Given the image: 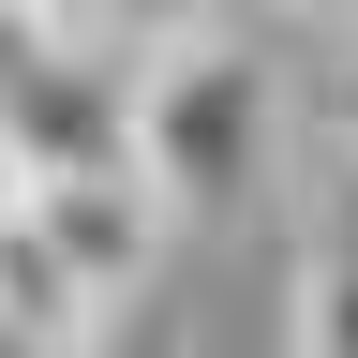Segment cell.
<instances>
[{
    "label": "cell",
    "mask_w": 358,
    "mask_h": 358,
    "mask_svg": "<svg viewBox=\"0 0 358 358\" xmlns=\"http://www.w3.org/2000/svg\"><path fill=\"white\" fill-rule=\"evenodd\" d=\"M268 15H299V30H358V0H268Z\"/></svg>",
    "instance_id": "cell-8"
},
{
    "label": "cell",
    "mask_w": 358,
    "mask_h": 358,
    "mask_svg": "<svg viewBox=\"0 0 358 358\" xmlns=\"http://www.w3.org/2000/svg\"><path fill=\"white\" fill-rule=\"evenodd\" d=\"M0 164L15 194H60V179H134V60H90V45H45V75L0 120Z\"/></svg>",
    "instance_id": "cell-2"
},
{
    "label": "cell",
    "mask_w": 358,
    "mask_h": 358,
    "mask_svg": "<svg viewBox=\"0 0 358 358\" xmlns=\"http://www.w3.org/2000/svg\"><path fill=\"white\" fill-rule=\"evenodd\" d=\"M284 358H358V164H313L299 209V329Z\"/></svg>",
    "instance_id": "cell-4"
},
{
    "label": "cell",
    "mask_w": 358,
    "mask_h": 358,
    "mask_svg": "<svg viewBox=\"0 0 358 358\" xmlns=\"http://www.w3.org/2000/svg\"><path fill=\"white\" fill-rule=\"evenodd\" d=\"M15 209H30V239L75 268L90 313H120V299L164 268V239H179V224L150 209V179H60V194H15Z\"/></svg>",
    "instance_id": "cell-3"
},
{
    "label": "cell",
    "mask_w": 358,
    "mask_h": 358,
    "mask_svg": "<svg viewBox=\"0 0 358 358\" xmlns=\"http://www.w3.org/2000/svg\"><path fill=\"white\" fill-rule=\"evenodd\" d=\"M30 75H45V15H30V0H0V120H15Z\"/></svg>",
    "instance_id": "cell-7"
},
{
    "label": "cell",
    "mask_w": 358,
    "mask_h": 358,
    "mask_svg": "<svg viewBox=\"0 0 358 358\" xmlns=\"http://www.w3.org/2000/svg\"><path fill=\"white\" fill-rule=\"evenodd\" d=\"M268 134H284V60H268L239 15L194 30V45H164V60H134V179H150L164 224L254 209Z\"/></svg>",
    "instance_id": "cell-1"
},
{
    "label": "cell",
    "mask_w": 358,
    "mask_h": 358,
    "mask_svg": "<svg viewBox=\"0 0 358 358\" xmlns=\"http://www.w3.org/2000/svg\"><path fill=\"white\" fill-rule=\"evenodd\" d=\"M45 45H90V60H164V45L224 30V0H30Z\"/></svg>",
    "instance_id": "cell-5"
},
{
    "label": "cell",
    "mask_w": 358,
    "mask_h": 358,
    "mask_svg": "<svg viewBox=\"0 0 358 358\" xmlns=\"http://www.w3.org/2000/svg\"><path fill=\"white\" fill-rule=\"evenodd\" d=\"M313 150L358 164V30H329V75H313Z\"/></svg>",
    "instance_id": "cell-6"
},
{
    "label": "cell",
    "mask_w": 358,
    "mask_h": 358,
    "mask_svg": "<svg viewBox=\"0 0 358 358\" xmlns=\"http://www.w3.org/2000/svg\"><path fill=\"white\" fill-rule=\"evenodd\" d=\"M0 224H15V164H0Z\"/></svg>",
    "instance_id": "cell-10"
},
{
    "label": "cell",
    "mask_w": 358,
    "mask_h": 358,
    "mask_svg": "<svg viewBox=\"0 0 358 358\" xmlns=\"http://www.w3.org/2000/svg\"><path fill=\"white\" fill-rule=\"evenodd\" d=\"M60 358H134V343H120V329H90V343H60Z\"/></svg>",
    "instance_id": "cell-9"
}]
</instances>
